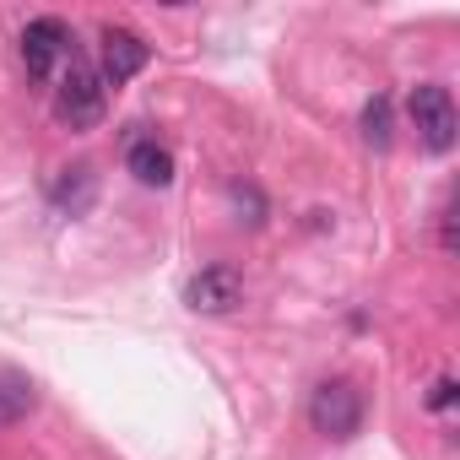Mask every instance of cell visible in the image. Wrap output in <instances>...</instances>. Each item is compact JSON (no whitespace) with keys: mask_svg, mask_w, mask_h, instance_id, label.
<instances>
[{"mask_svg":"<svg viewBox=\"0 0 460 460\" xmlns=\"http://www.w3.org/2000/svg\"><path fill=\"white\" fill-rule=\"evenodd\" d=\"M103 76L82 60V55H71V66H66V76H60V93H55V114L71 125V130H93L98 119H103Z\"/></svg>","mask_w":460,"mask_h":460,"instance_id":"6da1fadb","label":"cell"},{"mask_svg":"<svg viewBox=\"0 0 460 460\" xmlns=\"http://www.w3.org/2000/svg\"><path fill=\"white\" fill-rule=\"evenodd\" d=\"M309 422L325 433V438H352L363 428V390L352 379H325L309 401Z\"/></svg>","mask_w":460,"mask_h":460,"instance_id":"7a4b0ae2","label":"cell"},{"mask_svg":"<svg viewBox=\"0 0 460 460\" xmlns=\"http://www.w3.org/2000/svg\"><path fill=\"white\" fill-rule=\"evenodd\" d=\"M406 114H411V125H417L428 152H449L455 146V98H449V87H438V82L411 87Z\"/></svg>","mask_w":460,"mask_h":460,"instance_id":"3957f363","label":"cell"},{"mask_svg":"<svg viewBox=\"0 0 460 460\" xmlns=\"http://www.w3.org/2000/svg\"><path fill=\"white\" fill-rule=\"evenodd\" d=\"M66 55H71V28L60 17H33L22 28V66H28V76H49Z\"/></svg>","mask_w":460,"mask_h":460,"instance_id":"277c9868","label":"cell"},{"mask_svg":"<svg viewBox=\"0 0 460 460\" xmlns=\"http://www.w3.org/2000/svg\"><path fill=\"white\" fill-rule=\"evenodd\" d=\"M184 304H190L195 314H227V309L244 304V282H239L234 266H206L200 277H190Z\"/></svg>","mask_w":460,"mask_h":460,"instance_id":"5b68a950","label":"cell"},{"mask_svg":"<svg viewBox=\"0 0 460 460\" xmlns=\"http://www.w3.org/2000/svg\"><path fill=\"white\" fill-rule=\"evenodd\" d=\"M146 60H152V49L141 44V33H130V28H103V82L109 87H119V82H130L136 71H146Z\"/></svg>","mask_w":460,"mask_h":460,"instance_id":"8992f818","label":"cell"},{"mask_svg":"<svg viewBox=\"0 0 460 460\" xmlns=\"http://www.w3.org/2000/svg\"><path fill=\"white\" fill-rule=\"evenodd\" d=\"M125 168H130L141 184H152V190H168V184H173V152L157 146V141H136L130 157H125Z\"/></svg>","mask_w":460,"mask_h":460,"instance_id":"52a82bcc","label":"cell"},{"mask_svg":"<svg viewBox=\"0 0 460 460\" xmlns=\"http://www.w3.org/2000/svg\"><path fill=\"white\" fill-rule=\"evenodd\" d=\"M93 195H98V173H93L87 163H76V168H66V173L55 179V206H60L66 217H82V211L93 206Z\"/></svg>","mask_w":460,"mask_h":460,"instance_id":"ba28073f","label":"cell"},{"mask_svg":"<svg viewBox=\"0 0 460 460\" xmlns=\"http://www.w3.org/2000/svg\"><path fill=\"white\" fill-rule=\"evenodd\" d=\"M33 406H39V390L28 374H12V368L0 374V428H17Z\"/></svg>","mask_w":460,"mask_h":460,"instance_id":"9c48e42d","label":"cell"},{"mask_svg":"<svg viewBox=\"0 0 460 460\" xmlns=\"http://www.w3.org/2000/svg\"><path fill=\"white\" fill-rule=\"evenodd\" d=\"M390 136H395V130H390V98H385V93H374V98H368V109H363V141L385 152V146H390Z\"/></svg>","mask_w":460,"mask_h":460,"instance_id":"30bf717a","label":"cell"},{"mask_svg":"<svg viewBox=\"0 0 460 460\" xmlns=\"http://www.w3.org/2000/svg\"><path fill=\"white\" fill-rule=\"evenodd\" d=\"M449 401H455V379H438V385L428 390V406H433V411H444Z\"/></svg>","mask_w":460,"mask_h":460,"instance_id":"8fae6325","label":"cell"}]
</instances>
